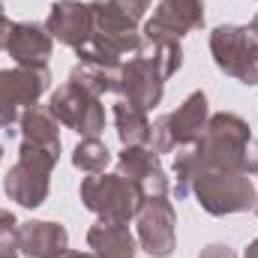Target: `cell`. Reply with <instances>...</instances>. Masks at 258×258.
<instances>
[{
    "label": "cell",
    "instance_id": "obj_13",
    "mask_svg": "<svg viewBox=\"0 0 258 258\" xmlns=\"http://www.w3.org/2000/svg\"><path fill=\"white\" fill-rule=\"evenodd\" d=\"M117 174L135 180L147 192V198L150 195H168L171 192V177H168L159 153L153 147H147V144L123 147L117 153Z\"/></svg>",
    "mask_w": 258,
    "mask_h": 258
},
{
    "label": "cell",
    "instance_id": "obj_16",
    "mask_svg": "<svg viewBox=\"0 0 258 258\" xmlns=\"http://www.w3.org/2000/svg\"><path fill=\"white\" fill-rule=\"evenodd\" d=\"M69 249V234L60 222L30 219L18 225V252L24 258H57Z\"/></svg>",
    "mask_w": 258,
    "mask_h": 258
},
{
    "label": "cell",
    "instance_id": "obj_3",
    "mask_svg": "<svg viewBox=\"0 0 258 258\" xmlns=\"http://www.w3.org/2000/svg\"><path fill=\"white\" fill-rule=\"evenodd\" d=\"M78 198L81 204L96 213L102 222H132L138 216V210L144 207L147 201V192L129 180L123 174H87L78 186Z\"/></svg>",
    "mask_w": 258,
    "mask_h": 258
},
{
    "label": "cell",
    "instance_id": "obj_12",
    "mask_svg": "<svg viewBox=\"0 0 258 258\" xmlns=\"http://www.w3.org/2000/svg\"><path fill=\"white\" fill-rule=\"evenodd\" d=\"M204 27V0H159L141 27L144 42H180Z\"/></svg>",
    "mask_w": 258,
    "mask_h": 258
},
{
    "label": "cell",
    "instance_id": "obj_18",
    "mask_svg": "<svg viewBox=\"0 0 258 258\" xmlns=\"http://www.w3.org/2000/svg\"><path fill=\"white\" fill-rule=\"evenodd\" d=\"M111 117H114V129L123 147H135V144H147L150 147V117L144 108L132 105L126 99H117L111 105Z\"/></svg>",
    "mask_w": 258,
    "mask_h": 258
},
{
    "label": "cell",
    "instance_id": "obj_22",
    "mask_svg": "<svg viewBox=\"0 0 258 258\" xmlns=\"http://www.w3.org/2000/svg\"><path fill=\"white\" fill-rule=\"evenodd\" d=\"M147 45H150L153 60L159 63L165 78H171V75L180 72V66H183V45L180 42H147Z\"/></svg>",
    "mask_w": 258,
    "mask_h": 258
},
{
    "label": "cell",
    "instance_id": "obj_24",
    "mask_svg": "<svg viewBox=\"0 0 258 258\" xmlns=\"http://www.w3.org/2000/svg\"><path fill=\"white\" fill-rule=\"evenodd\" d=\"M18 216L12 213V210H3L0 207V240H6V237H18Z\"/></svg>",
    "mask_w": 258,
    "mask_h": 258
},
{
    "label": "cell",
    "instance_id": "obj_29",
    "mask_svg": "<svg viewBox=\"0 0 258 258\" xmlns=\"http://www.w3.org/2000/svg\"><path fill=\"white\" fill-rule=\"evenodd\" d=\"M243 258H258V237H255V240H249V246H246Z\"/></svg>",
    "mask_w": 258,
    "mask_h": 258
},
{
    "label": "cell",
    "instance_id": "obj_14",
    "mask_svg": "<svg viewBox=\"0 0 258 258\" xmlns=\"http://www.w3.org/2000/svg\"><path fill=\"white\" fill-rule=\"evenodd\" d=\"M45 30L51 33V39H57L60 45H69L72 51H78L93 30V18H90V6L81 0H57L48 9L45 18Z\"/></svg>",
    "mask_w": 258,
    "mask_h": 258
},
{
    "label": "cell",
    "instance_id": "obj_7",
    "mask_svg": "<svg viewBox=\"0 0 258 258\" xmlns=\"http://www.w3.org/2000/svg\"><path fill=\"white\" fill-rule=\"evenodd\" d=\"M210 120V108H207V93L195 90L189 93L174 111L162 114L153 120L150 126V147L162 156V153H174L183 144H192L195 138L204 132Z\"/></svg>",
    "mask_w": 258,
    "mask_h": 258
},
{
    "label": "cell",
    "instance_id": "obj_1",
    "mask_svg": "<svg viewBox=\"0 0 258 258\" xmlns=\"http://www.w3.org/2000/svg\"><path fill=\"white\" fill-rule=\"evenodd\" d=\"M87 6H90V18H93V30H90V39L75 51V57L81 63L120 66L123 57L126 54L132 57L144 42L138 21L129 18L111 0H93Z\"/></svg>",
    "mask_w": 258,
    "mask_h": 258
},
{
    "label": "cell",
    "instance_id": "obj_28",
    "mask_svg": "<svg viewBox=\"0 0 258 258\" xmlns=\"http://www.w3.org/2000/svg\"><path fill=\"white\" fill-rule=\"evenodd\" d=\"M57 258H96L93 252H78V249H66V252H60Z\"/></svg>",
    "mask_w": 258,
    "mask_h": 258
},
{
    "label": "cell",
    "instance_id": "obj_27",
    "mask_svg": "<svg viewBox=\"0 0 258 258\" xmlns=\"http://www.w3.org/2000/svg\"><path fill=\"white\" fill-rule=\"evenodd\" d=\"M12 24L15 21H9L3 12H0V51H6V42H9V33H12Z\"/></svg>",
    "mask_w": 258,
    "mask_h": 258
},
{
    "label": "cell",
    "instance_id": "obj_33",
    "mask_svg": "<svg viewBox=\"0 0 258 258\" xmlns=\"http://www.w3.org/2000/svg\"><path fill=\"white\" fill-rule=\"evenodd\" d=\"M0 12H3V0H0Z\"/></svg>",
    "mask_w": 258,
    "mask_h": 258
},
{
    "label": "cell",
    "instance_id": "obj_2",
    "mask_svg": "<svg viewBox=\"0 0 258 258\" xmlns=\"http://www.w3.org/2000/svg\"><path fill=\"white\" fill-rule=\"evenodd\" d=\"M60 159V144H39V141H21L15 165L3 177V192L9 201L36 210L45 204L51 189V171Z\"/></svg>",
    "mask_w": 258,
    "mask_h": 258
},
{
    "label": "cell",
    "instance_id": "obj_11",
    "mask_svg": "<svg viewBox=\"0 0 258 258\" xmlns=\"http://www.w3.org/2000/svg\"><path fill=\"white\" fill-rule=\"evenodd\" d=\"M138 246L153 258H168L177 246V213L168 195H150L135 216Z\"/></svg>",
    "mask_w": 258,
    "mask_h": 258
},
{
    "label": "cell",
    "instance_id": "obj_15",
    "mask_svg": "<svg viewBox=\"0 0 258 258\" xmlns=\"http://www.w3.org/2000/svg\"><path fill=\"white\" fill-rule=\"evenodd\" d=\"M51 48H54V39L45 30V24H36V21H15L12 24L6 54L15 60V66H48Z\"/></svg>",
    "mask_w": 258,
    "mask_h": 258
},
{
    "label": "cell",
    "instance_id": "obj_21",
    "mask_svg": "<svg viewBox=\"0 0 258 258\" xmlns=\"http://www.w3.org/2000/svg\"><path fill=\"white\" fill-rule=\"evenodd\" d=\"M72 165L81 174H102L111 165V150L99 138H81L72 150Z\"/></svg>",
    "mask_w": 258,
    "mask_h": 258
},
{
    "label": "cell",
    "instance_id": "obj_10",
    "mask_svg": "<svg viewBox=\"0 0 258 258\" xmlns=\"http://www.w3.org/2000/svg\"><path fill=\"white\" fill-rule=\"evenodd\" d=\"M165 81H168V78L162 75L159 63L153 60L150 45L141 42V48H138L129 60H123V66H120L117 96L126 99V102H132V105H138V108H144V111H150L153 105L162 102Z\"/></svg>",
    "mask_w": 258,
    "mask_h": 258
},
{
    "label": "cell",
    "instance_id": "obj_31",
    "mask_svg": "<svg viewBox=\"0 0 258 258\" xmlns=\"http://www.w3.org/2000/svg\"><path fill=\"white\" fill-rule=\"evenodd\" d=\"M0 159H3V144H0Z\"/></svg>",
    "mask_w": 258,
    "mask_h": 258
},
{
    "label": "cell",
    "instance_id": "obj_20",
    "mask_svg": "<svg viewBox=\"0 0 258 258\" xmlns=\"http://www.w3.org/2000/svg\"><path fill=\"white\" fill-rule=\"evenodd\" d=\"M18 132L21 141H39V144H60V123L57 117L42 108V105H30L21 111L18 117Z\"/></svg>",
    "mask_w": 258,
    "mask_h": 258
},
{
    "label": "cell",
    "instance_id": "obj_26",
    "mask_svg": "<svg viewBox=\"0 0 258 258\" xmlns=\"http://www.w3.org/2000/svg\"><path fill=\"white\" fill-rule=\"evenodd\" d=\"M18 237H6L0 240V258H18Z\"/></svg>",
    "mask_w": 258,
    "mask_h": 258
},
{
    "label": "cell",
    "instance_id": "obj_9",
    "mask_svg": "<svg viewBox=\"0 0 258 258\" xmlns=\"http://www.w3.org/2000/svg\"><path fill=\"white\" fill-rule=\"evenodd\" d=\"M48 111L60 126L78 132L81 138H99V132L105 129V105L99 102V96L81 90L72 81L60 84L48 96Z\"/></svg>",
    "mask_w": 258,
    "mask_h": 258
},
{
    "label": "cell",
    "instance_id": "obj_4",
    "mask_svg": "<svg viewBox=\"0 0 258 258\" xmlns=\"http://www.w3.org/2000/svg\"><path fill=\"white\" fill-rule=\"evenodd\" d=\"M252 141L249 123L234 114V111H219L210 114L204 132L195 138V150L201 156L204 171L207 168H225V171H240L243 147ZM243 174V171H240Z\"/></svg>",
    "mask_w": 258,
    "mask_h": 258
},
{
    "label": "cell",
    "instance_id": "obj_5",
    "mask_svg": "<svg viewBox=\"0 0 258 258\" xmlns=\"http://www.w3.org/2000/svg\"><path fill=\"white\" fill-rule=\"evenodd\" d=\"M210 54L219 72L255 87L258 84V33L249 24H219L210 33Z\"/></svg>",
    "mask_w": 258,
    "mask_h": 258
},
{
    "label": "cell",
    "instance_id": "obj_25",
    "mask_svg": "<svg viewBox=\"0 0 258 258\" xmlns=\"http://www.w3.org/2000/svg\"><path fill=\"white\" fill-rule=\"evenodd\" d=\"M198 258H237V255H234V249L225 246V243H207V246L198 252Z\"/></svg>",
    "mask_w": 258,
    "mask_h": 258
},
{
    "label": "cell",
    "instance_id": "obj_23",
    "mask_svg": "<svg viewBox=\"0 0 258 258\" xmlns=\"http://www.w3.org/2000/svg\"><path fill=\"white\" fill-rule=\"evenodd\" d=\"M240 171L246 177H255L258 174V138H252L246 147H243V159H240Z\"/></svg>",
    "mask_w": 258,
    "mask_h": 258
},
{
    "label": "cell",
    "instance_id": "obj_17",
    "mask_svg": "<svg viewBox=\"0 0 258 258\" xmlns=\"http://www.w3.org/2000/svg\"><path fill=\"white\" fill-rule=\"evenodd\" d=\"M87 246L96 258H135L138 237L129 222H96L87 231Z\"/></svg>",
    "mask_w": 258,
    "mask_h": 258
},
{
    "label": "cell",
    "instance_id": "obj_32",
    "mask_svg": "<svg viewBox=\"0 0 258 258\" xmlns=\"http://www.w3.org/2000/svg\"><path fill=\"white\" fill-rule=\"evenodd\" d=\"M255 216H258V198H255Z\"/></svg>",
    "mask_w": 258,
    "mask_h": 258
},
{
    "label": "cell",
    "instance_id": "obj_30",
    "mask_svg": "<svg viewBox=\"0 0 258 258\" xmlns=\"http://www.w3.org/2000/svg\"><path fill=\"white\" fill-rule=\"evenodd\" d=\"M249 27H252V30H255V33H258V12H255V18L249 21Z\"/></svg>",
    "mask_w": 258,
    "mask_h": 258
},
{
    "label": "cell",
    "instance_id": "obj_8",
    "mask_svg": "<svg viewBox=\"0 0 258 258\" xmlns=\"http://www.w3.org/2000/svg\"><path fill=\"white\" fill-rule=\"evenodd\" d=\"M48 66H9L0 69V129L12 132L21 111L36 105L48 90Z\"/></svg>",
    "mask_w": 258,
    "mask_h": 258
},
{
    "label": "cell",
    "instance_id": "obj_6",
    "mask_svg": "<svg viewBox=\"0 0 258 258\" xmlns=\"http://www.w3.org/2000/svg\"><path fill=\"white\" fill-rule=\"evenodd\" d=\"M192 192L204 213L210 216H231V213H246L255 207V183L252 177L240 171H225V168H207L195 177Z\"/></svg>",
    "mask_w": 258,
    "mask_h": 258
},
{
    "label": "cell",
    "instance_id": "obj_19",
    "mask_svg": "<svg viewBox=\"0 0 258 258\" xmlns=\"http://www.w3.org/2000/svg\"><path fill=\"white\" fill-rule=\"evenodd\" d=\"M120 66H96V63H81L78 60V63L69 69V81L78 84L81 90H87V93H93V96L102 99L105 93H117Z\"/></svg>",
    "mask_w": 258,
    "mask_h": 258
}]
</instances>
